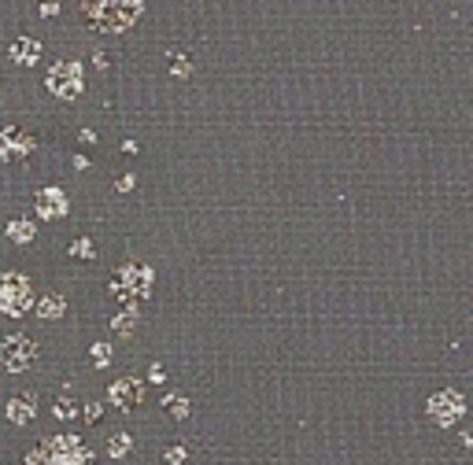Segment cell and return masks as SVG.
Here are the masks:
<instances>
[{
	"instance_id": "6da1fadb",
	"label": "cell",
	"mask_w": 473,
	"mask_h": 465,
	"mask_svg": "<svg viewBox=\"0 0 473 465\" xmlns=\"http://www.w3.org/2000/svg\"><path fill=\"white\" fill-rule=\"evenodd\" d=\"M145 12V0H82L85 23L100 34H126Z\"/></svg>"
},
{
	"instance_id": "7a4b0ae2",
	"label": "cell",
	"mask_w": 473,
	"mask_h": 465,
	"mask_svg": "<svg viewBox=\"0 0 473 465\" xmlns=\"http://www.w3.org/2000/svg\"><path fill=\"white\" fill-rule=\"evenodd\" d=\"M26 465H96V458L78 436H48L26 454Z\"/></svg>"
},
{
	"instance_id": "3957f363",
	"label": "cell",
	"mask_w": 473,
	"mask_h": 465,
	"mask_svg": "<svg viewBox=\"0 0 473 465\" xmlns=\"http://www.w3.org/2000/svg\"><path fill=\"white\" fill-rule=\"evenodd\" d=\"M34 307V292H30V281L23 274H0V310L4 314H26Z\"/></svg>"
},
{
	"instance_id": "277c9868",
	"label": "cell",
	"mask_w": 473,
	"mask_h": 465,
	"mask_svg": "<svg viewBox=\"0 0 473 465\" xmlns=\"http://www.w3.org/2000/svg\"><path fill=\"white\" fill-rule=\"evenodd\" d=\"M111 288H115V296H122V299H148V292H152V269L141 266V263H130V266H122L118 269V277L111 281Z\"/></svg>"
},
{
	"instance_id": "5b68a950",
	"label": "cell",
	"mask_w": 473,
	"mask_h": 465,
	"mask_svg": "<svg viewBox=\"0 0 473 465\" xmlns=\"http://www.w3.org/2000/svg\"><path fill=\"white\" fill-rule=\"evenodd\" d=\"M37 359V343L26 336V332H15V336H8L4 343H0V362H4V370L12 373H23L30 370Z\"/></svg>"
},
{
	"instance_id": "8992f818",
	"label": "cell",
	"mask_w": 473,
	"mask_h": 465,
	"mask_svg": "<svg viewBox=\"0 0 473 465\" xmlns=\"http://www.w3.org/2000/svg\"><path fill=\"white\" fill-rule=\"evenodd\" d=\"M82 67L74 59H63V63H56V67L48 70V89L59 96V100H74V96L82 93Z\"/></svg>"
},
{
	"instance_id": "52a82bcc",
	"label": "cell",
	"mask_w": 473,
	"mask_h": 465,
	"mask_svg": "<svg viewBox=\"0 0 473 465\" xmlns=\"http://www.w3.org/2000/svg\"><path fill=\"white\" fill-rule=\"evenodd\" d=\"M37 140L26 133L23 126H4L0 129V159H23L34 151Z\"/></svg>"
},
{
	"instance_id": "ba28073f",
	"label": "cell",
	"mask_w": 473,
	"mask_h": 465,
	"mask_svg": "<svg viewBox=\"0 0 473 465\" xmlns=\"http://www.w3.org/2000/svg\"><path fill=\"white\" fill-rule=\"evenodd\" d=\"M111 403L118 410H126V414H133V410L145 403V384L137 381V377H122V381H115L111 384Z\"/></svg>"
},
{
	"instance_id": "9c48e42d",
	"label": "cell",
	"mask_w": 473,
	"mask_h": 465,
	"mask_svg": "<svg viewBox=\"0 0 473 465\" xmlns=\"http://www.w3.org/2000/svg\"><path fill=\"white\" fill-rule=\"evenodd\" d=\"M37 211H41V218H59V214H67V196H63L59 189H41Z\"/></svg>"
},
{
	"instance_id": "30bf717a",
	"label": "cell",
	"mask_w": 473,
	"mask_h": 465,
	"mask_svg": "<svg viewBox=\"0 0 473 465\" xmlns=\"http://www.w3.org/2000/svg\"><path fill=\"white\" fill-rule=\"evenodd\" d=\"M41 56V41H30V37H19L12 45V59L23 63V67H30V63H37Z\"/></svg>"
},
{
	"instance_id": "8fae6325",
	"label": "cell",
	"mask_w": 473,
	"mask_h": 465,
	"mask_svg": "<svg viewBox=\"0 0 473 465\" xmlns=\"http://www.w3.org/2000/svg\"><path fill=\"white\" fill-rule=\"evenodd\" d=\"M8 414H12V421H19V425H23V421L34 417V399H30V395H19V399H12Z\"/></svg>"
},
{
	"instance_id": "7c38bea8",
	"label": "cell",
	"mask_w": 473,
	"mask_h": 465,
	"mask_svg": "<svg viewBox=\"0 0 473 465\" xmlns=\"http://www.w3.org/2000/svg\"><path fill=\"white\" fill-rule=\"evenodd\" d=\"M34 307H37L41 318H56V314H63V299H59V296H41V303H34Z\"/></svg>"
},
{
	"instance_id": "4fadbf2b",
	"label": "cell",
	"mask_w": 473,
	"mask_h": 465,
	"mask_svg": "<svg viewBox=\"0 0 473 465\" xmlns=\"http://www.w3.org/2000/svg\"><path fill=\"white\" fill-rule=\"evenodd\" d=\"M8 236H12L15 244H30V240H34V225H30V222H12V225H8Z\"/></svg>"
},
{
	"instance_id": "5bb4252c",
	"label": "cell",
	"mask_w": 473,
	"mask_h": 465,
	"mask_svg": "<svg viewBox=\"0 0 473 465\" xmlns=\"http://www.w3.org/2000/svg\"><path fill=\"white\" fill-rule=\"evenodd\" d=\"M130 450V436H111V454H126Z\"/></svg>"
},
{
	"instance_id": "9a60e30c",
	"label": "cell",
	"mask_w": 473,
	"mask_h": 465,
	"mask_svg": "<svg viewBox=\"0 0 473 465\" xmlns=\"http://www.w3.org/2000/svg\"><path fill=\"white\" fill-rule=\"evenodd\" d=\"M93 354H96V366H104V362H107V348H104V343H100V348H96Z\"/></svg>"
},
{
	"instance_id": "2e32d148",
	"label": "cell",
	"mask_w": 473,
	"mask_h": 465,
	"mask_svg": "<svg viewBox=\"0 0 473 465\" xmlns=\"http://www.w3.org/2000/svg\"><path fill=\"white\" fill-rule=\"evenodd\" d=\"M74 255H93V244H74Z\"/></svg>"
},
{
	"instance_id": "e0dca14e",
	"label": "cell",
	"mask_w": 473,
	"mask_h": 465,
	"mask_svg": "<svg viewBox=\"0 0 473 465\" xmlns=\"http://www.w3.org/2000/svg\"><path fill=\"white\" fill-rule=\"evenodd\" d=\"M85 421H100V406H89V410H85Z\"/></svg>"
}]
</instances>
